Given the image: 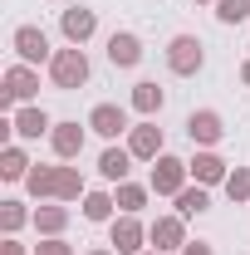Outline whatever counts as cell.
Segmentation results:
<instances>
[{"instance_id":"cell-1","label":"cell","mask_w":250,"mask_h":255,"mask_svg":"<svg viewBox=\"0 0 250 255\" xmlns=\"http://www.w3.org/2000/svg\"><path fill=\"white\" fill-rule=\"evenodd\" d=\"M44 69H49V84H54L59 94H74V89H84V84L94 79V64H89V54H84L79 44L54 49V59L44 64Z\"/></svg>"},{"instance_id":"cell-2","label":"cell","mask_w":250,"mask_h":255,"mask_svg":"<svg viewBox=\"0 0 250 255\" xmlns=\"http://www.w3.org/2000/svg\"><path fill=\"white\" fill-rule=\"evenodd\" d=\"M0 84H5V89H0V113L10 118L20 103H34V94H39V69L15 59L10 69H5V79H0Z\"/></svg>"},{"instance_id":"cell-3","label":"cell","mask_w":250,"mask_h":255,"mask_svg":"<svg viewBox=\"0 0 250 255\" xmlns=\"http://www.w3.org/2000/svg\"><path fill=\"white\" fill-rule=\"evenodd\" d=\"M162 59H167V74H177V79H196V74L206 69V44H201L196 34H172L167 49H162Z\"/></svg>"},{"instance_id":"cell-4","label":"cell","mask_w":250,"mask_h":255,"mask_svg":"<svg viewBox=\"0 0 250 255\" xmlns=\"http://www.w3.org/2000/svg\"><path fill=\"white\" fill-rule=\"evenodd\" d=\"M187 216H177V211H162V216H152L147 221V246L162 255H182V246H187Z\"/></svg>"},{"instance_id":"cell-5","label":"cell","mask_w":250,"mask_h":255,"mask_svg":"<svg viewBox=\"0 0 250 255\" xmlns=\"http://www.w3.org/2000/svg\"><path fill=\"white\" fill-rule=\"evenodd\" d=\"M10 49H15L20 64H34V69L54 59V44H49L44 25H15V30H10Z\"/></svg>"},{"instance_id":"cell-6","label":"cell","mask_w":250,"mask_h":255,"mask_svg":"<svg viewBox=\"0 0 250 255\" xmlns=\"http://www.w3.org/2000/svg\"><path fill=\"white\" fill-rule=\"evenodd\" d=\"M108 246H113L118 255H142V251H152V246H147V221H142V216L118 211V216L108 221Z\"/></svg>"},{"instance_id":"cell-7","label":"cell","mask_w":250,"mask_h":255,"mask_svg":"<svg viewBox=\"0 0 250 255\" xmlns=\"http://www.w3.org/2000/svg\"><path fill=\"white\" fill-rule=\"evenodd\" d=\"M187 182H191L187 157H172V152H162V157L152 162V172H147V187H152V196H177Z\"/></svg>"},{"instance_id":"cell-8","label":"cell","mask_w":250,"mask_h":255,"mask_svg":"<svg viewBox=\"0 0 250 255\" xmlns=\"http://www.w3.org/2000/svg\"><path fill=\"white\" fill-rule=\"evenodd\" d=\"M59 34H64V44H89L98 34V10L94 5H64L59 10Z\"/></svg>"},{"instance_id":"cell-9","label":"cell","mask_w":250,"mask_h":255,"mask_svg":"<svg viewBox=\"0 0 250 255\" xmlns=\"http://www.w3.org/2000/svg\"><path fill=\"white\" fill-rule=\"evenodd\" d=\"M127 113H132V108H123V103H94V108H89V132H98L103 142H118V137L132 132Z\"/></svg>"},{"instance_id":"cell-10","label":"cell","mask_w":250,"mask_h":255,"mask_svg":"<svg viewBox=\"0 0 250 255\" xmlns=\"http://www.w3.org/2000/svg\"><path fill=\"white\" fill-rule=\"evenodd\" d=\"M187 167H191V182L196 187H226V177H231V162L221 157L216 147H196L187 157Z\"/></svg>"},{"instance_id":"cell-11","label":"cell","mask_w":250,"mask_h":255,"mask_svg":"<svg viewBox=\"0 0 250 255\" xmlns=\"http://www.w3.org/2000/svg\"><path fill=\"white\" fill-rule=\"evenodd\" d=\"M10 128H15V142H39V137L54 132V118H49L39 103H20V108L10 113Z\"/></svg>"},{"instance_id":"cell-12","label":"cell","mask_w":250,"mask_h":255,"mask_svg":"<svg viewBox=\"0 0 250 255\" xmlns=\"http://www.w3.org/2000/svg\"><path fill=\"white\" fill-rule=\"evenodd\" d=\"M187 137H191V147H221L226 118H221L216 108H191L187 113Z\"/></svg>"},{"instance_id":"cell-13","label":"cell","mask_w":250,"mask_h":255,"mask_svg":"<svg viewBox=\"0 0 250 255\" xmlns=\"http://www.w3.org/2000/svg\"><path fill=\"white\" fill-rule=\"evenodd\" d=\"M127 152H132L137 162H157L162 152H167V137H162L157 118H142V123H132V132H127Z\"/></svg>"},{"instance_id":"cell-14","label":"cell","mask_w":250,"mask_h":255,"mask_svg":"<svg viewBox=\"0 0 250 255\" xmlns=\"http://www.w3.org/2000/svg\"><path fill=\"white\" fill-rule=\"evenodd\" d=\"M84 137H89V123L79 128L74 118H64V123H54V132H49V147H54V157H59V162H79Z\"/></svg>"},{"instance_id":"cell-15","label":"cell","mask_w":250,"mask_h":255,"mask_svg":"<svg viewBox=\"0 0 250 255\" xmlns=\"http://www.w3.org/2000/svg\"><path fill=\"white\" fill-rule=\"evenodd\" d=\"M127 108H132L137 118H157V113L167 108V89H162L157 79H137L132 94H127Z\"/></svg>"},{"instance_id":"cell-16","label":"cell","mask_w":250,"mask_h":255,"mask_svg":"<svg viewBox=\"0 0 250 255\" xmlns=\"http://www.w3.org/2000/svg\"><path fill=\"white\" fill-rule=\"evenodd\" d=\"M142 54H147V49H142V39L132 30H113L108 34V64H113V69H137Z\"/></svg>"},{"instance_id":"cell-17","label":"cell","mask_w":250,"mask_h":255,"mask_svg":"<svg viewBox=\"0 0 250 255\" xmlns=\"http://www.w3.org/2000/svg\"><path fill=\"white\" fill-rule=\"evenodd\" d=\"M132 162H137V157L127 152V142H123V147H118V142H108V147L98 152V177L118 187V182H127V177H132Z\"/></svg>"},{"instance_id":"cell-18","label":"cell","mask_w":250,"mask_h":255,"mask_svg":"<svg viewBox=\"0 0 250 255\" xmlns=\"http://www.w3.org/2000/svg\"><path fill=\"white\" fill-rule=\"evenodd\" d=\"M69 221H74V211H69L64 201H39V206H34V231H39V236H64Z\"/></svg>"},{"instance_id":"cell-19","label":"cell","mask_w":250,"mask_h":255,"mask_svg":"<svg viewBox=\"0 0 250 255\" xmlns=\"http://www.w3.org/2000/svg\"><path fill=\"white\" fill-rule=\"evenodd\" d=\"M30 152H25V147H20V142H5V147H0V182H25V177H30Z\"/></svg>"},{"instance_id":"cell-20","label":"cell","mask_w":250,"mask_h":255,"mask_svg":"<svg viewBox=\"0 0 250 255\" xmlns=\"http://www.w3.org/2000/svg\"><path fill=\"white\" fill-rule=\"evenodd\" d=\"M25 226H34V211L20 196H5V201H0V236H20Z\"/></svg>"},{"instance_id":"cell-21","label":"cell","mask_w":250,"mask_h":255,"mask_svg":"<svg viewBox=\"0 0 250 255\" xmlns=\"http://www.w3.org/2000/svg\"><path fill=\"white\" fill-rule=\"evenodd\" d=\"M147 196H152V187H147V182H132V177L113 187V201H118V211H127V216H142Z\"/></svg>"},{"instance_id":"cell-22","label":"cell","mask_w":250,"mask_h":255,"mask_svg":"<svg viewBox=\"0 0 250 255\" xmlns=\"http://www.w3.org/2000/svg\"><path fill=\"white\" fill-rule=\"evenodd\" d=\"M79 211H84V221L108 226L113 216H118V201H113V191H89V196L79 201Z\"/></svg>"},{"instance_id":"cell-23","label":"cell","mask_w":250,"mask_h":255,"mask_svg":"<svg viewBox=\"0 0 250 255\" xmlns=\"http://www.w3.org/2000/svg\"><path fill=\"white\" fill-rule=\"evenodd\" d=\"M54 182H59V162H54V167L34 162V167H30V177H25V191H30L34 201H54Z\"/></svg>"},{"instance_id":"cell-24","label":"cell","mask_w":250,"mask_h":255,"mask_svg":"<svg viewBox=\"0 0 250 255\" xmlns=\"http://www.w3.org/2000/svg\"><path fill=\"white\" fill-rule=\"evenodd\" d=\"M172 201H177V216H201V211H211V187H196V182H187V187L177 191V196H172Z\"/></svg>"},{"instance_id":"cell-25","label":"cell","mask_w":250,"mask_h":255,"mask_svg":"<svg viewBox=\"0 0 250 255\" xmlns=\"http://www.w3.org/2000/svg\"><path fill=\"white\" fill-rule=\"evenodd\" d=\"M84 196H89V182H84V172H79V167H69V162H59L54 201H84Z\"/></svg>"},{"instance_id":"cell-26","label":"cell","mask_w":250,"mask_h":255,"mask_svg":"<svg viewBox=\"0 0 250 255\" xmlns=\"http://www.w3.org/2000/svg\"><path fill=\"white\" fill-rule=\"evenodd\" d=\"M226 196H231L236 206H246V201H250V167H231V177H226Z\"/></svg>"},{"instance_id":"cell-27","label":"cell","mask_w":250,"mask_h":255,"mask_svg":"<svg viewBox=\"0 0 250 255\" xmlns=\"http://www.w3.org/2000/svg\"><path fill=\"white\" fill-rule=\"evenodd\" d=\"M216 20H221V25H241V20H250V0H216Z\"/></svg>"},{"instance_id":"cell-28","label":"cell","mask_w":250,"mask_h":255,"mask_svg":"<svg viewBox=\"0 0 250 255\" xmlns=\"http://www.w3.org/2000/svg\"><path fill=\"white\" fill-rule=\"evenodd\" d=\"M34 255H79L64 236H39V246H34Z\"/></svg>"},{"instance_id":"cell-29","label":"cell","mask_w":250,"mask_h":255,"mask_svg":"<svg viewBox=\"0 0 250 255\" xmlns=\"http://www.w3.org/2000/svg\"><path fill=\"white\" fill-rule=\"evenodd\" d=\"M0 255H34V251H25L20 236H5V241H0Z\"/></svg>"},{"instance_id":"cell-30","label":"cell","mask_w":250,"mask_h":255,"mask_svg":"<svg viewBox=\"0 0 250 255\" xmlns=\"http://www.w3.org/2000/svg\"><path fill=\"white\" fill-rule=\"evenodd\" d=\"M182 255H216V246H211V241H187Z\"/></svg>"},{"instance_id":"cell-31","label":"cell","mask_w":250,"mask_h":255,"mask_svg":"<svg viewBox=\"0 0 250 255\" xmlns=\"http://www.w3.org/2000/svg\"><path fill=\"white\" fill-rule=\"evenodd\" d=\"M84 255H118L113 246H94V251H84Z\"/></svg>"},{"instance_id":"cell-32","label":"cell","mask_w":250,"mask_h":255,"mask_svg":"<svg viewBox=\"0 0 250 255\" xmlns=\"http://www.w3.org/2000/svg\"><path fill=\"white\" fill-rule=\"evenodd\" d=\"M241 84H246V89H250V59L241 64Z\"/></svg>"},{"instance_id":"cell-33","label":"cell","mask_w":250,"mask_h":255,"mask_svg":"<svg viewBox=\"0 0 250 255\" xmlns=\"http://www.w3.org/2000/svg\"><path fill=\"white\" fill-rule=\"evenodd\" d=\"M191 5H216V0H191Z\"/></svg>"},{"instance_id":"cell-34","label":"cell","mask_w":250,"mask_h":255,"mask_svg":"<svg viewBox=\"0 0 250 255\" xmlns=\"http://www.w3.org/2000/svg\"><path fill=\"white\" fill-rule=\"evenodd\" d=\"M142 255H162V251H142Z\"/></svg>"}]
</instances>
